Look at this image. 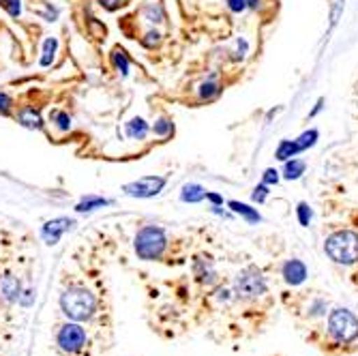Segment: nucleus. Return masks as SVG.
Here are the masks:
<instances>
[{"instance_id":"1","label":"nucleus","mask_w":358,"mask_h":356,"mask_svg":"<svg viewBox=\"0 0 358 356\" xmlns=\"http://www.w3.org/2000/svg\"><path fill=\"white\" fill-rule=\"evenodd\" d=\"M58 307L64 320L80 322L84 327H94L106 313L103 299L94 292L90 285L78 279H67L60 287Z\"/></svg>"},{"instance_id":"2","label":"nucleus","mask_w":358,"mask_h":356,"mask_svg":"<svg viewBox=\"0 0 358 356\" xmlns=\"http://www.w3.org/2000/svg\"><path fill=\"white\" fill-rule=\"evenodd\" d=\"M170 251V234L164 225L146 223L134 236V253L142 262H161Z\"/></svg>"},{"instance_id":"3","label":"nucleus","mask_w":358,"mask_h":356,"mask_svg":"<svg viewBox=\"0 0 358 356\" xmlns=\"http://www.w3.org/2000/svg\"><path fill=\"white\" fill-rule=\"evenodd\" d=\"M24 281L11 269L0 264V335L9 329V320L13 318V309L22 303Z\"/></svg>"},{"instance_id":"4","label":"nucleus","mask_w":358,"mask_h":356,"mask_svg":"<svg viewBox=\"0 0 358 356\" xmlns=\"http://www.w3.org/2000/svg\"><path fill=\"white\" fill-rule=\"evenodd\" d=\"M54 346L60 356H88L90 335L80 322L64 320L54 331Z\"/></svg>"},{"instance_id":"5","label":"nucleus","mask_w":358,"mask_h":356,"mask_svg":"<svg viewBox=\"0 0 358 356\" xmlns=\"http://www.w3.org/2000/svg\"><path fill=\"white\" fill-rule=\"evenodd\" d=\"M324 253L339 266L358 264V232L350 228H341L331 232L324 238Z\"/></svg>"},{"instance_id":"6","label":"nucleus","mask_w":358,"mask_h":356,"mask_svg":"<svg viewBox=\"0 0 358 356\" xmlns=\"http://www.w3.org/2000/svg\"><path fill=\"white\" fill-rule=\"evenodd\" d=\"M232 290H234L236 301L249 303V301L262 299L268 292V281L262 271L251 264V266H245L238 271V275L234 277Z\"/></svg>"},{"instance_id":"7","label":"nucleus","mask_w":358,"mask_h":356,"mask_svg":"<svg viewBox=\"0 0 358 356\" xmlns=\"http://www.w3.org/2000/svg\"><path fill=\"white\" fill-rule=\"evenodd\" d=\"M329 335L337 343H352L358 339V318L345 309L337 307L329 313Z\"/></svg>"},{"instance_id":"8","label":"nucleus","mask_w":358,"mask_h":356,"mask_svg":"<svg viewBox=\"0 0 358 356\" xmlns=\"http://www.w3.org/2000/svg\"><path fill=\"white\" fill-rule=\"evenodd\" d=\"M166 187H168V176L148 174V176H142L138 180L122 185V193L129 198H136V200H152V198L161 196Z\"/></svg>"},{"instance_id":"9","label":"nucleus","mask_w":358,"mask_h":356,"mask_svg":"<svg viewBox=\"0 0 358 356\" xmlns=\"http://www.w3.org/2000/svg\"><path fill=\"white\" fill-rule=\"evenodd\" d=\"M191 275L198 281L202 287L213 290L215 285H219V273L215 269V262L208 255H193L191 260Z\"/></svg>"},{"instance_id":"10","label":"nucleus","mask_w":358,"mask_h":356,"mask_svg":"<svg viewBox=\"0 0 358 356\" xmlns=\"http://www.w3.org/2000/svg\"><path fill=\"white\" fill-rule=\"evenodd\" d=\"M76 225H78V221L73 217H54V219H50V221H45L41 225V238H43L45 245L54 247V245L60 243V238L64 234L71 232Z\"/></svg>"},{"instance_id":"11","label":"nucleus","mask_w":358,"mask_h":356,"mask_svg":"<svg viewBox=\"0 0 358 356\" xmlns=\"http://www.w3.org/2000/svg\"><path fill=\"white\" fill-rule=\"evenodd\" d=\"M13 118L20 127L28 129V131H37V134H43L45 131V118H43V112L39 106H32V104H26V106H17L15 112H13Z\"/></svg>"},{"instance_id":"12","label":"nucleus","mask_w":358,"mask_h":356,"mask_svg":"<svg viewBox=\"0 0 358 356\" xmlns=\"http://www.w3.org/2000/svg\"><path fill=\"white\" fill-rule=\"evenodd\" d=\"M281 277L287 285L296 287V285H303L309 277V271H307V264L299 257H289V260L283 262L281 266Z\"/></svg>"},{"instance_id":"13","label":"nucleus","mask_w":358,"mask_h":356,"mask_svg":"<svg viewBox=\"0 0 358 356\" xmlns=\"http://www.w3.org/2000/svg\"><path fill=\"white\" fill-rule=\"evenodd\" d=\"M223 90L225 86L217 80V73H210L198 84V88H195V99L200 104H213L223 94Z\"/></svg>"},{"instance_id":"14","label":"nucleus","mask_w":358,"mask_h":356,"mask_svg":"<svg viewBox=\"0 0 358 356\" xmlns=\"http://www.w3.org/2000/svg\"><path fill=\"white\" fill-rule=\"evenodd\" d=\"M124 138L131 142H146V138L150 136V122L144 116H131L124 124H122Z\"/></svg>"},{"instance_id":"15","label":"nucleus","mask_w":358,"mask_h":356,"mask_svg":"<svg viewBox=\"0 0 358 356\" xmlns=\"http://www.w3.org/2000/svg\"><path fill=\"white\" fill-rule=\"evenodd\" d=\"M131 56H129V52L122 48V45H114L112 52H110V64H112V69L124 80L131 76Z\"/></svg>"},{"instance_id":"16","label":"nucleus","mask_w":358,"mask_h":356,"mask_svg":"<svg viewBox=\"0 0 358 356\" xmlns=\"http://www.w3.org/2000/svg\"><path fill=\"white\" fill-rule=\"evenodd\" d=\"M150 134L155 138H159L161 142H168L176 136V124H174V118L168 116V114H159L152 124H150Z\"/></svg>"},{"instance_id":"17","label":"nucleus","mask_w":358,"mask_h":356,"mask_svg":"<svg viewBox=\"0 0 358 356\" xmlns=\"http://www.w3.org/2000/svg\"><path fill=\"white\" fill-rule=\"evenodd\" d=\"M225 206L230 208L236 217H241L245 223H249V225H257V223H262L264 221V217H262V213H259L255 206H251V204H245V202H238V200H230V202H225Z\"/></svg>"},{"instance_id":"18","label":"nucleus","mask_w":358,"mask_h":356,"mask_svg":"<svg viewBox=\"0 0 358 356\" xmlns=\"http://www.w3.org/2000/svg\"><path fill=\"white\" fill-rule=\"evenodd\" d=\"M48 124L54 129L58 136H64V134H69L73 129V118H71L69 112H64L60 108H52L50 114H48Z\"/></svg>"},{"instance_id":"19","label":"nucleus","mask_w":358,"mask_h":356,"mask_svg":"<svg viewBox=\"0 0 358 356\" xmlns=\"http://www.w3.org/2000/svg\"><path fill=\"white\" fill-rule=\"evenodd\" d=\"M307 172V161L299 157H292L287 161H283V168H281V178L283 180H289V183H296L305 176Z\"/></svg>"},{"instance_id":"20","label":"nucleus","mask_w":358,"mask_h":356,"mask_svg":"<svg viewBox=\"0 0 358 356\" xmlns=\"http://www.w3.org/2000/svg\"><path fill=\"white\" fill-rule=\"evenodd\" d=\"M206 187L200 185V183H185L180 187V193H178V200L182 204H200L206 200Z\"/></svg>"},{"instance_id":"21","label":"nucleus","mask_w":358,"mask_h":356,"mask_svg":"<svg viewBox=\"0 0 358 356\" xmlns=\"http://www.w3.org/2000/svg\"><path fill=\"white\" fill-rule=\"evenodd\" d=\"M112 204H114L112 198H103V196H94V193H90V196H84V198L76 204V213L86 215V213H94V211L106 208V206H112Z\"/></svg>"},{"instance_id":"22","label":"nucleus","mask_w":358,"mask_h":356,"mask_svg":"<svg viewBox=\"0 0 358 356\" xmlns=\"http://www.w3.org/2000/svg\"><path fill=\"white\" fill-rule=\"evenodd\" d=\"M142 17L152 26H161L168 20V11H166L164 3H146L142 7Z\"/></svg>"},{"instance_id":"23","label":"nucleus","mask_w":358,"mask_h":356,"mask_svg":"<svg viewBox=\"0 0 358 356\" xmlns=\"http://www.w3.org/2000/svg\"><path fill=\"white\" fill-rule=\"evenodd\" d=\"M86 32H88V37H92L94 41H106L108 39V26L103 24V20L99 17H94L90 13H86Z\"/></svg>"},{"instance_id":"24","label":"nucleus","mask_w":358,"mask_h":356,"mask_svg":"<svg viewBox=\"0 0 358 356\" xmlns=\"http://www.w3.org/2000/svg\"><path fill=\"white\" fill-rule=\"evenodd\" d=\"M299 155H303V150H301V146H299V142H296V138L294 140H281L279 144H277V148H275V159L277 161H287V159H292V157H299Z\"/></svg>"},{"instance_id":"25","label":"nucleus","mask_w":358,"mask_h":356,"mask_svg":"<svg viewBox=\"0 0 358 356\" xmlns=\"http://www.w3.org/2000/svg\"><path fill=\"white\" fill-rule=\"evenodd\" d=\"M58 39L56 37H45L43 45H41V58H39V64L41 67H52V62L56 60V54H58Z\"/></svg>"},{"instance_id":"26","label":"nucleus","mask_w":358,"mask_h":356,"mask_svg":"<svg viewBox=\"0 0 358 356\" xmlns=\"http://www.w3.org/2000/svg\"><path fill=\"white\" fill-rule=\"evenodd\" d=\"M249 52H251V45H249V41H247L245 37H236V41H234V48H232L230 52H227V60L234 62V64H241V62H245V60H247Z\"/></svg>"},{"instance_id":"27","label":"nucleus","mask_w":358,"mask_h":356,"mask_svg":"<svg viewBox=\"0 0 358 356\" xmlns=\"http://www.w3.org/2000/svg\"><path fill=\"white\" fill-rule=\"evenodd\" d=\"M140 43H142V48L144 50H148V52H155V50H159L161 48V43H164V35L152 26V28H148L144 35H142V39H140Z\"/></svg>"},{"instance_id":"28","label":"nucleus","mask_w":358,"mask_h":356,"mask_svg":"<svg viewBox=\"0 0 358 356\" xmlns=\"http://www.w3.org/2000/svg\"><path fill=\"white\" fill-rule=\"evenodd\" d=\"M296 142H299V146H301V150H303V152L311 150V148L320 142V129H315V127L305 129V131L296 138Z\"/></svg>"},{"instance_id":"29","label":"nucleus","mask_w":358,"mask_h":356,"mask_svg":"<svg viewBox=\"0 0 358 356\" xmlns=\"http://www.w3.org/2000/svg\"><path fill=\"white\" fill-rule=\"evenodd\" d=\"M15 108H17V104L13 97L7 90H0V116H5V118L13 116Z\"/></svg>"},{"instance_id":"30","label":"nucleus","mask_w":358,"mask_h":356,"mask_svg":"<svg viewBox=\"0 0 358 356\" xmlns=\"http://www.w3.org/2000/svg\"><path fill=\"white\" fill-rule=\"evenodd\" d=\"M296 219L303 228H309L313 221V208L309 206V202H299L296 204Z\"/></svg>"},{"instance_id":"31","label":"nucleus","mask_w":358,"mask_h":356,"mask_svg":"<svg viewBox=\"0 0 358 356\" xmlns=\"http://www.w3.org/2000/svg\"><path fill=\"white\" fill-rule=\"evenodd\" d=\"M271 189L273 187H268V185H264L262 180H259V185H255L253 191H251V202L253 204H264L271 198Z\"/></svg>"},{"instance_id":"32","label":"nucleus","mask_w":358,"mask_h":356,"mask_svg":"<svg viewBox=\"0 0 358 356\" xmlns=\"http://www.w3.org/2000/svg\"><path fill=\"white\" fill-rule=\"evenodd\" d=\"M0 9H3L11 20L22 17V0H0Z\"/></svg>"},{"instance_id":"33","label":"nucleus","mask_w":358,"mask_h":356,"mask_svg":"<svg viewBox=\"0 0 358 356\" xmlns=\"http://www.w3.org/2000/svg\"><path fill=\"white\" fill-rule=\"evenodd\" d=\"M129 3H131V0H96V5L108 13H116L120 9L129 7Z\"/></svg>"},{"instance_id":"34","label":"nucleus","mask_w":358,"mask_h":356,"mask_svg":"<svg viewBox=\"0 0 358 356\" xmlns=\"http://www.w3.org/2000/svg\"><path fill=\"white\" fill-rule=\"evenodd\" d=\"M262 183L268 185V187H277V185L281 183V170H277V168H266V170L262 172Z\"/></svg>"},{"instance_id":"35","label":"nucleus","mask_w":358,"mask_h":356,"mask_svg":"<svg viewBox=\"0 0 358 356\" xmlns=\"http://www.w3.org/2000/svg\"><path fill=\"white\" fill-rule=\"evenodd\" d=\"M223 3H225L227 11L234 13V15H241V13L247 11V3H245V0H223Z\"/></svg>"},{"instance_id":"36","label":"nucleus","mask_w":358,"mask_h":356,"mask_svg":"<svg viewBox=\"0 0 358 356\" xmlns=\"http://www.w3.org/2000/svg\"><path fill=\"white\" fill-rule=\"evenodd\" d=\"M39 15H41L45 22H56V20H58V15H60V9H58V7H54L52 3H45V7L39 11Z\"/></svg>"},{"instance_id":"37","label":"nucleus","mask_w":358,"mask_h":356,"mask_svg":"<svg viewBox=\"0 0 358 356\" xmlns=\"http://www.w3.org/2000/svg\"><path fill=\"white\" fill-rule=\"evenodd\" d=\"M206 202L210 206H225L223 196H221V193H217V191H206Z\"/></svg>"},{"instance_id":"38","label":"nucleus","mask_w":358,"mask_h":356,"mask_svg":"<svg viewBox=\"0 0 358 356\" xmlns=\"http://www.w3.org/2000/svg\"><path fill=\"white\" fill-rule=\"evenodd\" d=\"M324 108H327V99H324V97H320V99L315 101V106L311 108V112H309V118H317L324 112Z\"/></svg>"},{"instance_id":"39","label":"nucleus","mask_w":358,"mask_h":356,"mask_svg":"<svg viewBox=\"0 0 358 356\" xmlns=\"http://www.w3.org/2000/svg\"><path fill=\"white\" fill-rule=\"evenodd\" d=\"M245 3H247V9L249 11H262V7H264V0H245Z\"/></svg>"},{"instance_id":"40","label":"nucleus","mask_w":358,"mask_h":356,"mask_svg":"<svg viewBox=\"0 0 358 356\" xmlns=\"http://www.w3.org/2000/svg\"><path fill=\"white\" fill-rule=\"evenodd\" d=\"M341 7H343V3H341V0H337V3H335V9H333V13H331V26H335V24H337L339 13H341Z\"/></svg>"},{"instance_id":"41","label":"nucleus","mask_w":358,"mask_h":356,"mask_svg":"<svg viewBox=\"0 0 358 356\" xmlns=\"http://www.w3.org/2000/svg\"><path fill=\"white\" fill-rule=\"evenodd\" d=\"M311 309H313V311H311L313 315H320V313H322V309H324V311H327V301H322V299H317V301L313 303V307H311Z\"/></svg>"},{"instance_id":"42","label":"nucleus","mask_w":358,"mask_h":356,"mask_svg":"<svg viewBox=\"0 0 358 356\" xmlns=\"http://www.w3.org/2000/svg\"><path fill=\"white\" fill-rule=\"evenodd\" d=\"M281 110H283L281 106H277V108H271V110L266 112V118H264V122L268 124V122H271V120H273V118H275V116H277V114L281 112Z\"/></svg>"}]
</instances>
